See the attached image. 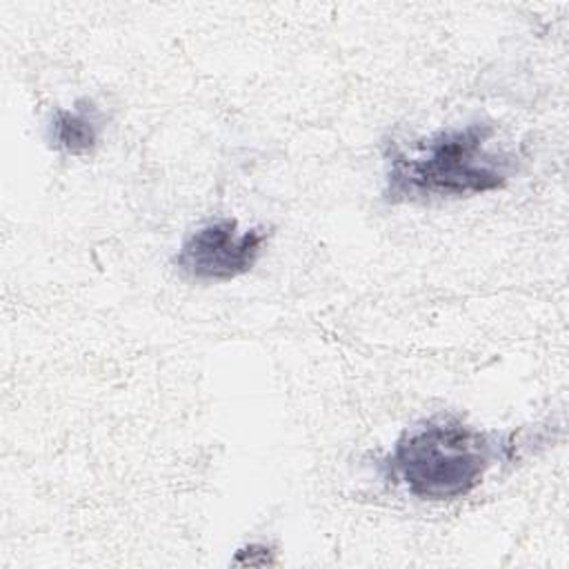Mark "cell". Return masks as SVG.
I'll return each instance as SVG.
<instances>
[{
  "instance_id": "obj_1",
  "label": "cell",
  "mask_w": 569,
  "mask_h": 569,
  "mask_svg": "<svg viewBox=\"0 0 569 569\" xmlns=\"http://www.w3.org/2000/svg\"><path fill=\"white\" fill-rule=\"evenodd\" d=\"M496 124L473 120L465 127L442 129L407 147L385 144V189L389 204L462 198L502 189L518 169V158L491 151Z\"/></svg>"
},
{
  "instance_id": "obj_2",
  "label": "cell",
  "mask_w": 569,
  "mask_h": 569,
  "mask_svg": "<svg viewBox=\"0 0 569 569\" xmlns=\"http://www.w3.org/2000/svg\"><path fill=\"white\" fill-rule=\"evenodd\" d=\"M505 433L482 431L456 416L438 413L405 429L380 460L385 478L429 502L471 493L509 449Z\"/></svg>"
},
{
  "instance_id": "obj_3",
  "label": "cell",
  "mask_w": 569,
  "mask_h": 569,
  "mask_svg": "<svg viewBox=\"0 0 569 569\" xmlns=\"http://www.w3.org/2000/svg\"><path fill=\"white\" fill-rule=\"evenodd\" d=\"M267 238L262 227L238 231L233 218H218L187 233L171 262L196 282H229L253 269Z\"/></svg>"
},
{
  "instance_id": "obj_4",
  "label": "cell",
  "mask_w": 569,
  "mask_h": 569,
  "mask_svg": "<svg viewBox=\"0 0 569 569\" xmlns=\"http://www.w3.org/2000/svg\"><path fill=\"white\" fill-rule=\"evenodd\" d=\"M102 131V113L93 100L80 98L71 109H56L47 127V140L67 156H87L96 149Z\"/></svg>"
},
{
  "instance_id": "obj_5",
  "label": "cell",
  "mask_w": 569,
  "mask_h": 569,
  "mask_svg": "<svg viewBox=\"0 0 569 569\" xmlns=\"http://www.w3.org/2000/svg\"><path fill=\"white\" fill-rule=\"evenodd\" d=\"M236 565H273L276 560L271 558V549L264 545H249L244 549H238Z\"/></svg>"
}]
</instances>
